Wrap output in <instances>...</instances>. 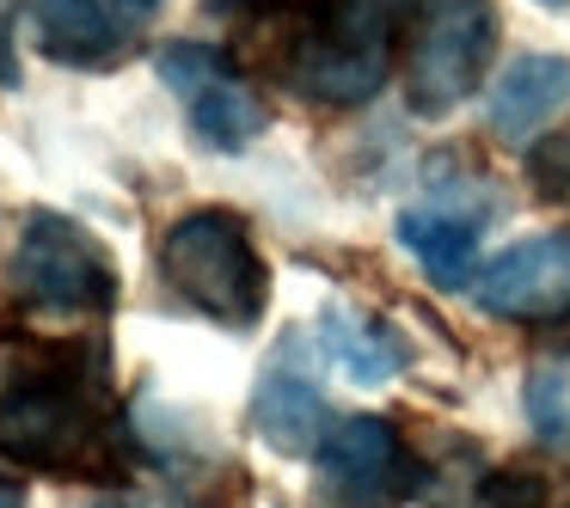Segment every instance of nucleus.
Returning a JSON list of instances; mask_svg holds the SVG:
<instances>
[{
  "label": "nucleus",
  "mask_w": 570,
  "mask_h": 508,
  "mask_svg": "<svg viewBox=\"0 0 570 508\" xmlns=\"http://www.w3.org/2000/svg\"><path fill=\"white\" fill-rule=\"evenodd\" d=\"M0 459L38 478H124V410L105 343L0 337Z\"/></svg>",
  "instance_id": "obj_1"
},
{
  "label": "nucleus",
  "mask_w": 570,
  "mask_h": 508,
  "mask_svg": "<svg viewBox=\"0 0 570 508\" xmlns=\"http://www.w3.org/2000/svg\"><path fill=\"white\" fill-rule=\"evenodd\" d=\"M417 0H307L276 50V80L295 99L350 111L386 87Z\"/></svg>",
  "instance_id": "obj_2"
},
{
  "label": "nucleus",
  "mask_w": 570,
  "mask_h": 508,
  "mask_svg": "<svg viewBox=\"0 0 570 508\" xmlns=\"http://www.w3.org/2000/svg\"><path fill=\"white\" fill-rule=\"evenodd\" d=\"M160 276L190 312L252 331L271 307V270H264L252 227L234 209H190L160 239Z\"/></svg>",
  "instance_id": "obj_3"
},
{
  "label": "nucleus",
  "mask_w": 570,
  "mask_h": 508,
  "mask_svg": "<svg viewBox=\"0 0 570 508\" xmlns=\"http://www.w3.org/2000/svg\"><path fill=\"white\" fill-rule=\"evenodd\" d=\"M7 288L43 312H75V319H105L124 295L117 263L80 221L56 209H38L7 258Z\"/></svg>",
  "instance_id": "obj_4"
},
{
  "label": "nucleus",
  "mask_w": 570,
  "mask_h": 508,
  "mask_svg": "<svg viewBox=\"0 0 570 508\" xmlns=\"http://www.w3.org/2000/svg\"><path fill=\"white\" fill-rule=\"evenodd\" d=\"M491 56H497V7L491 0H417L411 68H405L411 111L448 117L484 80Z\"/></svg>",
  "instance_id": "obj_5"
},
{
  "label": "nucleus",
  "mask_w": 570,
  "mask_h": 508,
  "mask_svg": "<svg viewBox=\"0 0 570 508\" xmlns=\"http://www.w3.org/2000/svg\"><path fill=\"white\" fill-rule=\"evenodd\" d=\"M325 508H405L417 490V459L386 417H344L313 447Z\"/></svg>",
  "instance_id": "obj_6"
},
{
  "label": "nucleus",
  "mask_w": 570,
  "mask_h": 508,
  "mask_svg": "<svg viewBox=\"0 0 570 508\" xmlns=\"http://www.w3.org/2000/svg\"><path fill=\"white\" fill-rule=\"evenodd\" d=\"M154 68H160V80L173 87V99L185 104V117H190L203 148L239 153L264 136V123H271L264 99L246 87V74H239V68L227 62V50H215V43H166Z\"/></svg>",
  "instance_id": "obj_7"
},
{
  "label": "nucleus",
  "mask_w": 570,
  "mask_h": 508,
  "mask_svg": "<svg viewBox=\"0 0 570 508\" xmlns=\"http://www.w3.org/2000/svg\"><path fill=\"white\" fill-rule=\"evenodd\" d=\"M472 300L509 325H552L570 319V233H540L497 251L472 276Z\"/></svg>",
  "instance_id": "obj_8"
},
{
  "label": "nucleus",
  "mask_w": 570,
  "mask_h": 508,
  "mask_svg": "<svg viewBox=\"0 0 570 508\" xmlns=\"http://www.w3.org/2000/svg\"><path fill=\"white\" fill-rule=\"evenodd\" d=\"M491 215H497L491 197L472 202V190L466 197H442V190H435V197L411 202V209L399 215V246H405L442 288H472V251H479V233H484Z\"/></svg>",
  "instance_id": "obj_9"
},
{
  "label": "nucleus",
  "mask_w": 570,
  "mask_h": 508,
  "mask_svg": "<svg viewBox=\"0 0 570 508\" xmlns=\"http://www.w3.org/2000/svg\"><path fill=\"white\" fill-rule=\"evenodd\" d=\"M38 43L62 68H117L129 56V26L136 19L117 0H31Z\"/></svg>",
  "instance_id": "obj_10"
},
{
  "label": "nucleus",
  "mask_w": 570,
  "mask_h": 508,
  "mask_svg": "<svg viewBox=\"0 0 570 508\" xmlns=\"http://www.w3.org/2000/svg\"><path fill=\"white\" fill-rule=\"evenodd\" d=\"M570 104V56H515L491 87V136L503 141H533L558 111Z\"/></svg>",
  "instance_id": "obj_11"
},
{
  "label": "nucleus",
  "mask_w": 570,
  "mask_h": 508,
  "mask_svg": "<svg viewBox=\"0 0 570 508\" xmlns=\"http://www.w3.org/2000/svg\"><path fill=\"white\" fill-rule=\"evenodd\" d=\"M252 429H258L276 454L301 459V454H313V447L325 441L332 417H325V398H320V386H313L307 373L276 368L271 361L264 380H258V392H252Z\"/></svg>",
  "instance_id": "obj_12"
},
{
  "label": "nucleus",
  "mask_w": 570,
  "mask_h": 508,
  "mask_svg": "<svg viewBox=\"0 0 570 508\" xmlns=\"http://www.w3.org/2000/svg\"><path fill=\"white\" fill-rule=\"evenodd\" d=\"M320 349L332 368H344L356 386H386L393 373L411 368V343L386 319H368L356 307H325L320 312Z\"/></svg>",
  "instance_id": "obj_13"
},
{
  "label": "nucleus",
  "mask_w": 570,
  "mask_h": 508,
  "mask_svg": "<svg viewBox=\"0 0 570 508\" xmlns=\"http://www.w3.org/2000/svg\"><path fill=\"white\" fill-rule=\"evenodd\" d=\"M528 422L546 447H570V361H540L528 373Z\"/></svg>",
  "instance_id": "obj_14"
},
{
  "label": "nucleus",
  "mask_w": 570,
  "mask_h": 508,
  "mask_svg": "<svg viewBox=\"0 0 570 508\" xmlns=\"http://www.w3.org/2000/svg\"><path fill=\"white\" fill-rule=\"evenodd\" d=\"M479 508H558V490L533 466H503L479 484Z\"/></svg>",
  "instance_id": "obj_15"
},
{
  "label": "nucleus",
  "mask_w": 570,
  "mask_h": 508,
  "mask_svg": "<svg viewBox=\"0 0 570 508\" xmlns=\"http://www.w3.org/2000/svg\"><path fill=\"white\" fill-rule=\"evenodd\" d=\"M533 178H540L552 197L570 190V136H552L546 148H533Z\"/></svg>",
  "instance_id": "obj_16"
},
{
  "label": "nucleus",
  "mask_w": 570,
  "mask_h": 508,
  "mask_svg": "<svg viewBox=\"0 0 570 508\" xmlns=\"http://www.w3.org/2000/svg\"><path fill=\"white\" fill-rule=\"evenodd\" d=\"M0 87H19V0H0Z\"/></svg>",
  "instance_id": "obj_17"
},
{
  "label": "nucleus",
  "mask_w": 570,
  "mask_h": 508,
  "mask_svg": "<svg viewBox=\"0 0 570 508\" xmlns=\"http://www.w3.org/2000/svg\"><path fill=\"white\" fill-rule=\"evenodd\" d=\"M215 19H234V26H246V19H264L276 7V0H203Z\"/></svg>",
  "instance_id": "obj_18"
},
{
  "label": "nucleus",
  "mask_w": 570,
  "mask_h": 508,
  "mask_svg": "<svg viewBox=\"0 0 570 508\" xmlns=\"http://www.w3.org/2000/svg\"><path fill=\"white\" fill-rule=\"evenodd\" d=\"M117 7H124V13L136 19V26H141V19H154V13H160V0H117Z\"/></svg>",
  "instance_id": "obj_19"
},
{
  "label": "nucleus",
  "mask_w": 570,
  "mask_h": 508,
  "mask_svg": "<svg viewBox=\"0 0 570 508\" xmlns=\"http://www.w3.org/2000/svg\"><path fill=\"white\" fill-rule=\"evenodd\" d=\"M0 508H26V496H19V490H13V484H7V478H0Z\"/></svg>",
  "instance_id": "obj_20"
},
{
  "label": "nucleus",
  "mask_w": 570,
  "mask_h": 508,
  "mask_svg": "<svg viewBox=\"0 0 570 508\" xmlns=\"http://www.w3.org/2000/svg\"><path fill=\"white\" fill-rule=\"evenodd\" d=\"M546 7H570V0H546Z\"/></svg>",
  "instance_id": "obj_21"
}]
</instances>
